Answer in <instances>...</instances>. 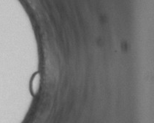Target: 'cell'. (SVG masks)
I'll use <instances>...</instances> for the list:
<instances>
[{
  "instance_id": "6da1fadb",
  "label": "cell",
  "mask_w": 154,
  "mask_h": 123,
  "mask_svg": "<svg viewBox=\"0 0 154 123\" xmlns=\"http://www.w3.org/2000/svg\"><path fill=\"white\" fill-rule=\"evenodd\" d=\"M40 84V77L39 73H37L34 77L32 82V92L34 95H36L38 92Z\"/></svg>"
}]
</instances>
